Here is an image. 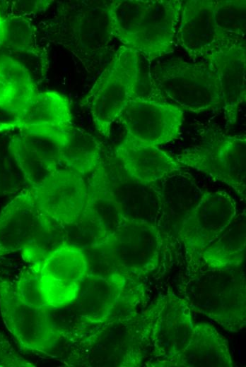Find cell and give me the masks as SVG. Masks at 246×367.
Instances as JSON below:
<instances>
[{"label": "cell", "instance_id": "6", "mask_svg": "<svg viewBox=\"0 0 246 367\" xmlns=\"http://www.w3.org/2000/svg\"><path fill=\"white\" fill-rule=\"evenodd\" d=\"M162 245L157 226L126 219L105 244L91 250L96 252L107 274L145 275L157 268Z\"/></svg>", "mask_w": 246, "mask_h": 367}, {"label": "cell", "instance_id": "28", "mask_svg": "<svg viewBox=\"0 0 246 367\" xmlns=\"http://www.w3.org/2000/svg\"><path fill=\"white\" fill-rule=\"evenodd\" d=\"M150 4L151 0L112 1L107 7L111 36L130 48Z\"/></svg>", "mask_w": 246, "mask_h": 367}, {"label": "cell", "instance_id": "1", "mask_svg": "<svg viewBox=\"0 0 246 367\" xmlns=\"http://www.w3.org/2000/svg\"><path fill=\"white\" fill-rule=\"evenodd\" d=\"M144 313L115 314L80 341L77 364L87 366H141L148 356Z\"/></svg>", "mask_w": 246, "mask_h": 367}, {"label": "cell", "instance_id": "32", "mask_svg": "<svg viewBox=\"0 0 246 367\" xmlns=\"http://www.w3.org/2000/svg\"><path fill=\"white\" fill-rule=\"evenodd\" d=\"M0 366H34L24 359L13 348L8 341L0 334Z\"/></svg>", "mask_w": 246, "mask_h": 367}, {"label": "cell", "instance_id": "17", "mask_svg": "<svg viewBox=\"0 0 246 367\" xmlns=\"http://www.w3.org/2000/svg\"><path fill=\"white\" fill-rule=\"evenodd\" d=\"M182 1L151 0L130 49L149 63L172 53Z\"/></svg>", "mask_w": 246, "mask_h": 367}, {"label": "cell", "instance_id": "31", "mask_svg": "<svg viewBox=\"0 0 246 367\" xmlns=\"http://www.w3.org/2000/svg\"><path fill=\"white\" fill-rule=\"evenodd\" d=\"M13 283L18 296L24 302L48 312L51 311L41 293L38 271L35 265H33L23 270Z\"/></svg>", "mask_w": 246, "mask_h": 367}, {"label": "cell", "instance_id": "24", "mask_svg": "<svg viewBox=\"0 0 246 367\" xmlns=\"http://www.w3.org/2000/svg\"><path fill=\"white\" fill-rule=\"evenodd\" d=\"M39 92L25 64L13 56H0V109L16 117Z\"/></svg>", "mask_w": 246, "mask_h": 367}, {"label": "cell", "instance_id": "11", "mask_svg": "<svg viewBox=\"0 0 246 367\" xmlns=\"http://www.w3.org/2000/svg\"><path fill=\"white\" fill-rule=\"evenodd\" d=\"M237 213L236 203L227 192H204L176 235L189 263H199L203 251L224 231Z\"/></svg>", "mask_w": 246, "mask_h": 367}, {"label": "cell", "instance_id": "33", "mask_svg": "<svg viewBox=\"0 0 246 367\" xmlns=\"http://www.w3.org/2000/svg\"><path fill=\"white\" fill-rule=\"evenodd\" d=\"M12 37V17L4 16L0 10V56H7Z\"/></svg>", "mask_w": 246, "mask_h": 367}, {"label": "cell", "instance_id": "7", "mask_svg": "<svg viewBox=\"0 0 246 367\" xmlns=\"http://www.w3.org/2000/svg\"><path fill=\"white\" fill-rule=\"evenodd\" d=\"M175 160L233 188L244 199L246 195V136L227 135L208 129L200 144L175 155Z\"/></svg>", "mask_w": 246, "mask_h": 367}, {"label": "cell", "instance_id": "15", "mask_svg": "<svg viewBox=\"0 0 246 367\" xmlns=\"http://www.w3.org/2000/svg\"><path fill=\"white\" fill-rule=\"evenodd\" d=\"M129 277L122 273H88L81 283L76 303L78 315L87 325H100L115 313L123 302H129Z\"/></svg>", "mask_w": 246, "mask_h": 367}, {"label": "cell", "instance_id": "26", "mask_svg": "<svg viewBox=\"0 0 246 367\" xmlns=\"http://www.w3.org/2000/svg\"><path fill=\"white\" fill-rule=\"evenodd\" d=\"M87 188L84 211L95 217L111 235L126 219L114 196L107 167L103 162L90 173Z\"/></svg>", "mask_w": 246, "mask_h": 367}, {"label": "cell", "instance_id": "25", "mask_svg": "<svg viewBox=\"0 0 246 367\" xmlns=\"http://www.w3.org/2000/svg\"><path fill=\"white\" fill-rule=\"evenodd\" d=\"M246 247L245 210L237 213L224 231L202 252L199 263L208 268L240 266Z\"/></svg>", "mask_w": 246, "mask_h": 367}, {"label": "cell", "instance_id": "18", "mask_svg": "<svg viewBox=\"0 0 246 367\" xmlns=\"http://www.w3.org/2000/svg\"><path fill=\"white\" fill-rule=\"evenodd\" d=\"M73 127L69 100L53 90L40 92L11 122L0 124L4 130L58 137H66Z\"/></svg>", "mask_w": 246, "mask_h": 367}, {"label": "cell", "instance_id": "4", "mask_svg": "<svg viewBox=\"0 0 246 367\" xmlns=\"http://www.w3.org/2000/svg\"><path fill=\"white\" fill-rule=\"evenodd\" d=\"M154 84L173 104L193 113L223 107L218 76L207 60L172 58L153 69Z\"/></svg>", "mask_w": 246, "mask_h": 367}, {"label": "cell", "instance_id": "16", "mask_svg": "<svg viewBox=\"0 0 246 367\" xmlns=\"http://www.w3.org/2000/svg\"><path fill=\"white\" fill-rule=\"evenodd\" d=\"M66 138L20 131L10 138L8 152L31 188L59 169Z\"/></svg>", "mask_w": 246, "mask_h": 367}, {"label": "cell", "instance_id": "13", "mask_svg": "<svg viewBox=\"0 0 246 367\" xmlns=\"http://www.w3.org/2000/svg\"><path fill=\"white\" fill-rule=\"evenodd\" d=\"M30 188L42 211L60 227L74 223L86 205L87 183L83 176L68 169H59Z\"/></svg>", "mask_w": 246, "mask_h": 367}, {"label": "cell", "instance_id": "3", "mask_svg": "<svg viewBox=\"0 0 246 367\" xmlns=\"http://www.w3.org/2000/svg\"><path fill=\"white\" fill-rule=\"evenodd\" d=\"M140 75L139 53L122 46L82 100L101 135L110 138L112 124L128 102L139 95Z\"/></svg>", "mask_w": 246, "mask_h": 367}, {"label": "cell", "instance_id": "5", "mask_svg": "<svg viewBox=\"0 0 246 367\" xmlns=\"http://www.w3.org/2000/svg\"><path fill=\"white\" fill-rule=\"evenodd\" d=\"M59 227L40 208L31 188L23 191L0 212V258L22 251L25 260L36 262Z\"/></svg>", "mask_w": 246, "mask_h": 367}, {"label": "cell", "instance_id": "19", "mask_svg": "<svg viewBox=\"0 0 246 367\" xmlns=\"http://www.w3.org/2000/svg\"><path fill=\"white\" fill-rule=\"evenodd\" d=\"M245 48V40L233 41L219 47L204 59L211 64L218 76L228 125L237 121L240 108L246 100Z\"/></svg>", "mask_w": 246, "mask_h": 367}, {"label": "cell", "instance_id": "27", "mask_svg": "<svg viewBox=\"0 0 246 367\" xmlns=\"http://www.w3.org/2000/svg\"><path fill=\"white\" fill-rule=\"evenodd\" d=\"M102 156V147L95 137L74 126L62 146L60 162L68 169L84 176L103 162Z\"/></svg>", "mask_w": 246, "mask_h": 367}, {"label": "cell", "instance_id": "30", "mask_svg": "<svg viewBox=\"0 0 246 367\" xmlns=\"http://www.w3.org/2000/svg\"><path fill=\"white\" fill-rule=\"evenodd\" d=\"M214 19L218 28L233 40H245V0H216Z\"/></svg>", "mask_w": 246, "mask_h": 367}, {"label": "cell", "instance_id": "2", "mask_svg": "<svg viewBox=\"0 0 246 367\" xmlns=\"http://www.w3.org/2000/svg\"><path fill=\"white\" fill-rule=\"evenodd\" d=\"M239 267H206L183 286L184 299L192 311L234 332L246 324L245 277Z\"/></svg>", "mask_w": 246, "mask_h": 367}, {"label": "cell", "instance_id": "10", "mask_svg": "<svg viewBox=\"0 0 246 367\" xmlns=\"http://www.w3.org/2000/svg\"><path fill=\"white\" fill-rule=\"evenodd\" d=\"M33 265L37 267L40 289L51 311L74 303L88 273L85 251L64 241L44 253Z\"/></svg>", "mask_w": 246, "mask_h": 367}, {"label": "cell", "instance_id": "9", "mask_svg": "<svg viewBox=\"0 0 246 367\" xmlns=\"http://www.w3.org/2000/svg\"><path fill=\"white\" fill-rule=\"evenodd\" d=\"M0 312L4 324L24 351L49 353L69 332L49 312L33 307L18 296L14 283L0 276Z\"/></svg>", "mask_w": 246, "mask_h": 367}, {"label": "cell", "instance_id": "29", "mask_svg": "<svg viewBox=\"0 0 246 367\" xmlns=\"http://www.w3.org/2000/svg\"><path fill=\"white\" fill-rule=\"evenodd\" d=\"M61 229L63 241L84 251L102 246L110 236L101 222L84 210L74 223Z\"/></svg>", "mask_w": 246, "mask_h": 367}, {"label": "cell", "instance_id": "12", "mask_svg": "<svg viewBox=\"0 0 246 367\" xmlns=\"http://www.w3.org/2000/svg\"><path fill=\"white\" fill-rule=\"evenodd\" d=\"M117 121L126 136L158 146L180 138L183 110L173 103L138 95L128 102Z\"/></svg>", "mask_w": 246, "mask_h": 367}, {"label": "cell", "instance_id": "20", "mask_svg": "<svg viewBox=\"0 0 246 367\" xmlns=\"http://www.w3.org/2000/svg\"><path fill=\"white\" fill-rule=\"evenodd\" d=\"M115 154L126 174L144 184H157L184 169L158 146L144 144L126 136L116 147Z\"/></svg>", "mask_w": 246, "mask_h": 367}, {"label": "cell", "instance_id": "23", "mask_svg": "<svg viewBox=\"0 0 246 367\" xmlns=\"http://www.w3.org/2000/svg\"><path fill=\"white\" fill-rule=\"evenodd\" d=\"M227 339L211 324H194L189 340L172 366L232 367Z\"/></svg>", "mask_w": 246, "mask_h": 367}, {"label": "cell", "instance_id": "8", "mask_svg": "<svg viewBox=\"0 0 246 367\" xmlns=\"http://www.w3.org/2000/svg\"><path fill=\"white\" fill-rule=\"evenodd\" d=\"M143 313L150 356L146 366H172L191 337L194 325L192 309L184 298L168 293Z\"/></svg>", "mask_w": 246, "mask_h": 367}, {"label": "cell", "instance_id": "22", "mask_svg": "<svg viewBox=\"0 0 246 367\" xmlns=\"http://www.w3.org/2000/svg\"><path fill=\"white\" fill-rule=\"evenodd\" d=\"M161 208L157 227L161 234L175 236L187 215L204 192L192 175L175 172L161 181Z\"/></svg>", "mask_w": 246, "mask_h": 367}, {"label": "cell", "instance_id": "21", "mask_svg": "<svg viewBox=\"0 0 246 367\" xmlns=\"http://www.w3.org/2000/svg\"><path fill=\"white\" fill-rule=\"evenodd\" d=\"M107 172L114 196L124 217L157 226L161 208L160 186L134 180L122 167L120 169L110 168Z\"/></svg>", "mask_w": 246, "mask_h": 367}, {"label": "cell", "instance_id": "14", "mask_svg": "<svg viewBox=\"0 0 246 367\" xmlns=\"http://www.w3.org/2000/svg\"><path fill=\"white\" fill-rule=\"evenodd\" d=\"M216 1H182L180 23L175 38L177 44L194 60H204L213 51L230 39L216 25L214 8Z\"/></svg>", "mask_w": 246, "mask_h": 367}]
</instances>
